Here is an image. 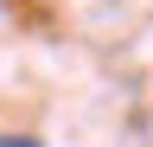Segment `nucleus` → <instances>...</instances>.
<instances>
[{
    "instance_id": "obj_1",
    "label": "nucleus",
    "mask_w": 153,
    "mask_h": 147,
    "mask_svg": "<svg viewBox=\"0 0 153 147\" xmlns=\"http://www.w3.org/2000/svg\"><path fill=\"white\" fill-rule=\"evenodd\" d=\"M0 147H45L38 134H0Z\"/></svg>"
}]
</instances>
